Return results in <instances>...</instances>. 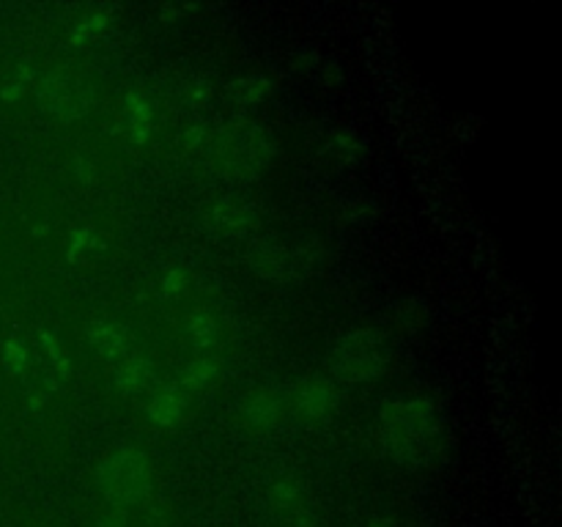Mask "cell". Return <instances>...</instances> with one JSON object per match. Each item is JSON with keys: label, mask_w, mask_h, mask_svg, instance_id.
I'll list each match as a JSON object with an SVG mask.
<instances>
[{"label": "cell", "mask_w": 562, "mask_h": 527, "mask_svg": "<svg viewBox=\"0 0 562 527\" xmlns=\"http://www.w3.org/2000/svg\"><path fill=\"white\" fill-rule=\"evenodd\" d=\"M437 431V410L431 401H393L382 410L384 450L398 464H423L431 459Z\"/></svg>", "instance_id": "6da1fadb"}, {"label": "cell", "mask_w": 562, "mask_h": 527, "mask_svg": "<svg viewBox=\"0 0 562 527\" xmlns=\"http://www.w3.org/2000/svg\"><path fill=\"white\" fill-rule=\"evenodd\" d=\"M99 486H102L108 503L119 508L146 503L151 494V461L143 450L132 445H121L104 453L99 464Z\"/></svg>", "instance_id": "7a4b0ae2"}, {"label": "cell", "mask_w": 562, "mask_h": 527, "mask_svg": "<svg viewBox=\"0 0 562 527\" xmlns=\"http://www.w3.org/2000/svg\"><path fill=\"white\" fill-rule=\"evenodd\" d=\"M269 159H272V141L256 124L231 126L212 143V162L225 173H258Z\"/></svg>", "instance_id": "3957f363"}, {"label": "cell", "mask_w": 562, "mask_h": 527, "mask_svg": "<svg viewBox=\"0 0 562 527\" xmlns=\"http://www.w3.org/2000/svg\"><path fill=\"white\" fill-rule=\"evenodd\" d=\"M387 368V357L382 351V338L371 329L349 335L338 349L329 351L327 371L333 373L338 382H368V379L382 377Z\"/></svg>", "instance_id": "277c9868"}, {"label": "cell", "mask_w": 562, "mask_h": 527, "mask_svg": "<svg viewBox=\"0 0 562 527\" xmlns=\"http://www.w3.org/2000/svg\"><path fill=\"white\" fill-rule=\"evenodd\" d=\"M267 500L272 514L289 527H313V522H316V508H313L311 494H307V489L300 481H291V478L272 481Z\"/></svg>", "instance_id": "5b68a950"}, {"label": "cell", "mask_w": 562, "mask_h": 527, "mask_svg": "<svg viewBox=\"0 0 562 527\" xmlns=\"http://www.w3.org/2000/svg\"><path fill=\"white\" fill-rule=\"evenodd\" d=\"M42 102L49 113L69 121L82 115L88 108V88L71 75H53L42 86Z\"/></svg>", "instance_id": "8992f818"}, {"label": "cell", "mask_w": 562, "mask_h": 527, "mask_svg": "<svg viewBox=\"0 0 562 527\" xmlns=\"http://www.w3.org/2000/svg\"><path fill=\"white\" fill-rule=\"evenodd\" d=\"M285 406H289V395H285V390L263 388L247 395L245 406H241V415H245L247 426L272 428L274 423L283 421Z\"/></svg>", "instance_id": "52a82bcc"}, {"label": "cell", "mask_w": 562, "mask_h": 527, "mask_svg": "<svg viewBox=\"0 0 562 527\" xmlns=\"http://www.w3.org/2000/svg\"><path fill=\"white\" fill-rule=\"evenodd\" d=\"M289 401L294 404L296 412L307 417H324L329 415L335 404H338V390L333 382H324V379H307V382L296 384L291 390Z\"/></svg>", "instance_id": "ba28073f"}, {"label": "cell", "mask_w": 562, "mask_h": 527, "mask_svg": "<svg viewBox=\"0 0 562 527\" xmlns=\"http://www.w3.org/2000/svg\"><path fill=\"white\" fill-rule=\"evenodd\" d=\"M88 338H91V346L104 357V360L121 362L124 357H130V333H126V327H121V324H93Z\"/></svg>", "instance_id": "9c48e42d"}, {"label": "cell", "mask_w": 562, "mask_h": 527, "mask_svg": "<svg viewBox=\"0 0 562 527\" xmlns=\"http://www.w3.org/2000/svg\"><path fill=\"white\" fill-rule=\"evenodd\" d=\"M250 267L256 269V272H261L263 278L285 280L291 269H294V258L285 253L283 245H278V242H267V245H261L256 253H252Z\"/></svg>", "instance_id": "30bf717a"}, {"label": "cell", "mask_w": 562, "mask_h": 527, "mask_svg": "<svg viewBox=\"0 0 562 527\" xmlns=\"http://www.w3.org/2000/svg\"><path fill=\"white\" fill-rule=\"evenodd\" d=\"M181 410H184V401H181L176 393L157 395V399L151 401V406H148V412H151V417L159 423V426H173V423L181 417Z\"/></svg>", "instance_id": "8fae6325"}, {"label": "cell", "mask_w": 562, "mask_h": 527, "mask_svg": "<svg viewBox=\"0 0 562 527\" xmlns=\"http://www.w3.org/2000/svg\"><path fill=\"white\" fill-rule=\"evenodd\" d=\"M146 360H140V357H124V360L119 362V373H115V384H119L121 390H137L143 384V379H146Z\"/></svg>", "instance_id": "7c38bea8"}, {"label": "cell", "mask_w": 562, "mask_h": 527, "mask_svg": "<svg viewBox=\"0 0 562 527\" xmlns=\"http://www.w3.org/2000/svg\"><path fill=\"white\" fill-rule=\"evenodd\" d=\"M217 371H220L217 360L201 357V360H195V362H190V366H187L184 379H181V382H184V388H190V390H201V388H206L209 382H212L214 373H217Z\"/></svg>", "instance_id": "4fadbf2b"}, {"label": "cell", "mask_w": 562, "mask_h": 527, "mask_svg": "<svg viewBox=\"0 0 562 527\" xmlns=\"http://www.w3.org/2000/svg\"><path fill=\"white\" fill-rule=\"evenodd\" d=\"M267 91L269 82L263 80V77H245V80L231 86V97H234L236 102H258V99L267 97Z\"/></svg>", "instance_id": "5bb4252c"}, {"label": "cell", "mask_w": 562, "mask_h": 527, "mask_svg": "<svg viewBox=\"0 0 562 527\" xmlns=\"http://www.w3.org/2000/svg\"><path fill=\"white\" fill-rule=\"evenodd\" d=\"M190 333L195 335V338H212L214 318L209 316V313H195V316L190 318Z\"/></svg>", "instance_id": "9a60e30c"}, {"label": "cell", "mask_w": 562, "mask_h": 527, "mask_svg": "<svg viewBox=\"0 0 562 527\" xmlns=\"http://www.w3.org/2000/svg\"><path fill=\"white\" fill-rule=\"evenodd\" d=\"M25 360H27V355H25V351H22V346L14 344V340H9V344H5V366H9L11 371L16 373Z\"/></svg>", "instance_id": "2e32d148"}]
</instances>
